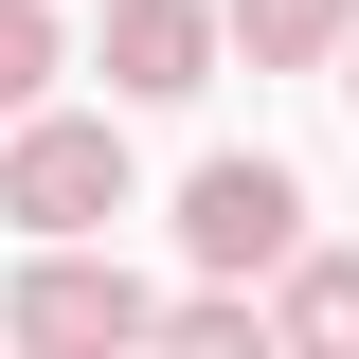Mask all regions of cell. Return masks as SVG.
Segmentation results:
<instances>
[{
	"mask_svg": "<svg viewBox=\"0 0 359 359\" xmlns=\"http://www.w3.org/2000/svg\"><path fill=\"white\" fill-rule=\"evenodd\" d=\"M0 216L18 233H108L126 216V126L108 108H18L0 126Z\"/></svg>",
	"mask_w": 359,
	"mask_h": 359,
	"instance_id": "6da1fadb",
	"label": "cell"
},
{
	"mask_svg": "<svg viewBox=\"0 0 359 359\" xmlns=\"http://www.w3.org/2000/svg\"><path fill=\"white\" fill-rule=\"evenodd\" d=\"M180 252L216 269V287H269V269L306 252V180L269 162V144H216V162L180 180Z\"/></svg>",
	"mask_w": 359,
	"mask_h": 359,
	"instance_id": "7a4b0ae2",
	"label": "cell"
},
{
	"mask_svg": "<svg viewBox=\"0 0 359 359\" xmlns=\"http://www.w3.org/2000/svg\"><path fill=\"white\" fill-rule=\"evenodd\" d=\"M18 341L36 359H108V341H162V287H144L126 252H90V233H36V269H18Z\"/></svg>",
	"mask_w": 359,
	"mask_h": 359,
	"instance_id": "3957f363",
	"label": "cell"
},
{
	"mask_svg": "<svg viewBox=\"0 0 359 359\" xmlns=\"http://www.w3.org/2000/svg\"><path fill=\"white\" fill-rule=\"evenodd\" d=\"M216 0H108V36H90V72H108V108H198L216 90Z\"/></svg>",
	"mask_w": 359,
	"mask_h": 359,
	"instance_id": "277c9868",
	"label": "cell"
},
{
	"mask_svg": "<svg viewBox=\"0 0 359 359\" xmlns=\"http://www.w3.org/2000/svg\"><path fill=\"white\" fill-rule=\"evenodd\" d=\"M252 306H269V341H306V359H341V341H359V252H287V269L252 287Z\"/></svg>",
	"mask_w": 359,
	"mask_h": 359,
	"instance_id": "5b68a950",
	"label": "cell"
},
{
	"mask_svg": "<svg viewBox=\"0 0 359 359\" xmlns=\"http://www.w3.org/2000/svg\"><path fill=\"white\" fill-rule=\"evenodd\" d=\"M341 18H359V0H216V36L252 54V72H323V54H341Z\"/></svg>",
	"mask_w": 359,
	"mask_h": 359,
	"instance_id": "8992f818",
	"label": "cell"
},
{
	"mask_svg": "<svg viewBox=\"0 0 359 359\" xmlns=\"http://www.w3.org/2000/svg\"><path fill=\"white\" fill-rule=\"evenodd\" d=\"M54 72H72L54 0H0V126H18V108H54Z\"/></svg>",
	"mask_w": 359,
	"mask_h": 359,
	"instance_id": "52a82bcc",
	"label": "cell"
},
{
	"mask_svg": "<svg viewBox=\"0 0 359 359\" xmlns=\"http://www.w3.org/2000/svg\"><path fill=\"white\" fill-rule=\"evenodd\" d=\"M323 72H341V108H359V18H341V54H323Z\"/></svg>",
	"mask_w": 359,
	"mask_h": 359,
	"instance_id": "ba28073f",
	"label": "cell"
}]
</instances>
